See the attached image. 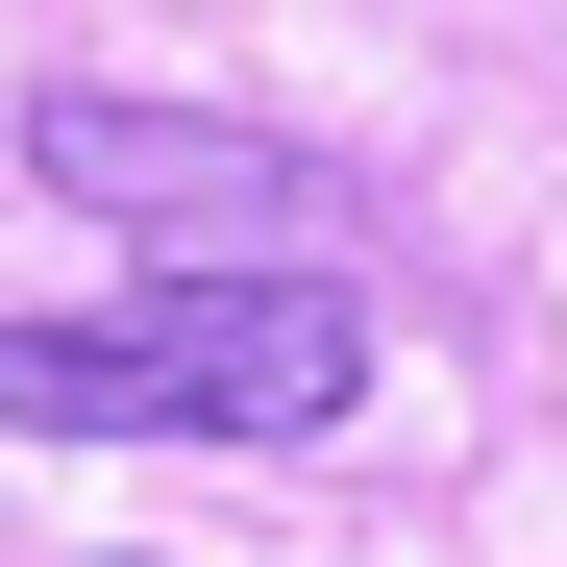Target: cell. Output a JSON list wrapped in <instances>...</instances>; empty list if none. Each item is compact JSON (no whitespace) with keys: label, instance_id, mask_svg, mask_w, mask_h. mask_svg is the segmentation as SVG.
<instances>
[{"label":"cell","instance_id":"obj_1","mask_svg":"<svg viewBox=\"0 0 567 567\" xmlns=\"http://www.w3.org/2000/svg\"><path fill=\"white\" fill-rule=\"evenodd\" d=\"M370 297L346 271H124L100 321H0L25 444H346Z\"/></svg>","mask_w":567,"mask_h":567},{"label":"cell","instance_id":"obj_2","mask_svg":"<svg viewBox=\"0 0 567 567\" xmlns=\"http://www.w3.org/2000/svg\"><path fill=\"white\" fill-rule=\"evenodd\" d=\"M25 173L74 223H124L148 271H346L370 247V173L297 148V124H223V100H100V74H50V100H25Z\"/></svg>","mask_w":567,"mask_h":567}]
</instances>
